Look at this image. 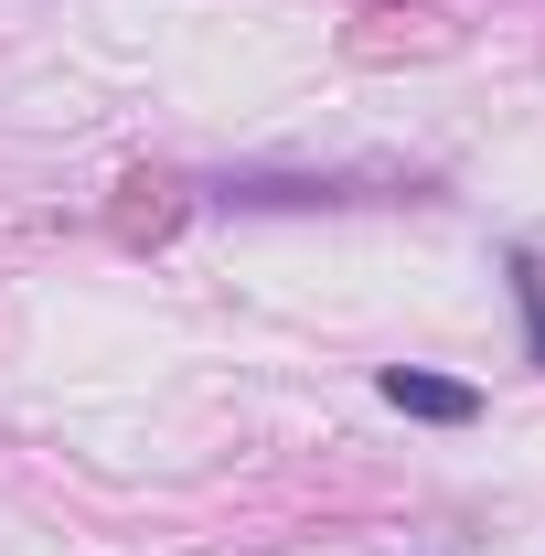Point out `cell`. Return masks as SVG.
Instances as JSON below:
<instances>
[{
	"label": "cell",
	"instance_id": "cell-1",
	"mask_svg": "<svg viewBox=\"0 0 545 556\" xmlns=\"http://www.w3.org/2000/svg\"><path fill=\"white\" fill-rule=\"evenodd\" d=\"M375 396H385V407H407V417H428V428H471V417H481V386L428 375V364H385V375H375Z\"/></svg>",
	"mask_w": 545,
	"mask_h": 556
},
{
	"label": "cell",
	"instance_id": "cell-2",
	"mask_svg": "<svg viewBox=\"0 0 545 556\" xmlns=\"http://www.w3.org/2000/svg\"><path fill=\"white\" fill-rule=\"evenodd\" d=\"M503 268H514V311H524V353L545 364V257H535V247H514Z\"/></svg>",
	"mask_w": 545,
	"mask_h": 556
}]
</instances>
